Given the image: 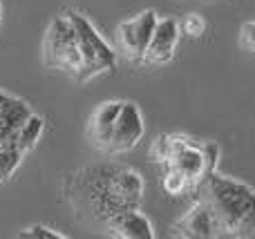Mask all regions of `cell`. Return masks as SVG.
<instances>
[{
    "mask_svg": "<svg viewBox=\"0 0 255 239\" xmlns=\"http://www.w3.org/2000/svg\"><path fill=\"white\" fill-rule=\"evenodd\" d=\"M179 36H181V27L177 18L172 16L159 18L141 65H166V63H170L177 52V45H179Z\"/></svg>",
    "mask_w": 255,
    "mask_h": 239,
    "instance_id": "cell-8",
    "label": "cell"
},
{
    "mask_svg": "<svg viewBox=\"0 0 255 239\" xmlns=\"http://www.w3.org/2000/svg\"><path fill=\"white\" fill-rule=\"evenodd\" d=\"M121 103L124 101L101 103V105H97V110L92 112V116L88 121V141L92 143L94 150L103 152V155H106L108 143H110L112 125H115V119L121 110Z\"/></svg>",
    "mask_w": 255,
    "mask_h": 239,
    "instance_id": "cell-11",
    "label": "cell"
},
{
    "mask_svg": "<svg viewBox=\"0 0 255 239\" xmlns=\"http://www.w3.org/2000/svg\"><path fill=\"white\" fill-rule=\"evenodd\" d=\"M43 63L49 70L70 74L74 80H79L83 72V56H81L76 29L72 25L67 13H58L49 20L43 36Z\"/></svg>",
    "mask_w": 255,
    "mask_h": 239,
    "instance_id": "cell-4",
    "label": "cell"
},
{
    "mask_svg": "<svg viewBox=\"0 0 255 239\" xmlns=\"http://www.w3.org/2000/svg\"><path fill=\"white\" fill-rule=\"evenodd\" d=\"M172 235L184 237V239H213L217 237V228L208 208L197 199L172 224Z\"/></svg>",
    "mask_w": 255,
    "mask_h": 239,
    "instance_id": "cell-9",
    "label": "cell"
},
{
    "mask_svg": "<svg viewBox=\"0 0 255 239\" xmlns=\"http://www.w3.org/2000/svg\"><path fill=\"white\" fill-rule=\"evenodd\" d=\"M106 231L110 237L119 239H154L152 222L139 208L126 210V213H119L117 217H112L106 224Z\"/></svg>",
    "mask_w": 255,
    "mask_h": 239,
    "instance_id": "cell-12",
    "label": "cell"
},
{
    "mask_svg": "<svg viewBox=\"0 0 255 239\" xmlns=\"http://www.w3.org/2000/svg\"><path fill=\"white\" fill-rule=\"evenodd\" d=\"M67 16H70L72 25H74V29H76L81 56H83V72H81V76H79V83H88V80L115 70L117 52L110 47V43L99 34V29L90 22V18L79 11H67Z\"/></svg>",
    "mask_w": 255,
    "mask_h": 239,
    "instance_id": "cell-5",
    "label": "cell"
},
{
    "mask_svg": "<svg viewBox=\"0 0 255 239\" xmlns=\"http://www.w3.org/2000/svg\"><path fill=\"white\" fill-rule=\"evenodd\" d=\"M20 239H67L65 233L56 231V228H49V226H43V224H34L29 228H22L18 233Z\"/></svg>",
    "mask_w": 255,
    "mask_h": 239,
    "instance_id": "cell-14",
    "label": "cell"
},
{
    "mask_svg": "<svg viewBox=\"0 0 255 239\" xmlns=\"http://www.w3.org/2000/svg\"><path fill=\"white\" fill-rule=\"evenodd\" d=\"M161 188H163V192H166V195H170V197H181V195H186V192L193 190V188L188 186V181H186L181 174L170 172V170H163Z\"/></svg>",
    "mask_w": 255,
    "mask_h": 239,
    "instance_id": "cell-13",
    "label": "cell"
},
{
    "mask_svg": "<svg viewBox=\"0 0 255 239\" xmlns=\"http://www.w3.org/2000/svg\"><path fill=\"white\" fill-rule=\"evenodd\" d=\"M197 199L208 208L217 228V237L255 235V188L235 177L213 170L197 186Z\"/></svg>",
    "mask_w": 255,
    "mask_h": 239,
    "instance_id": "cell-2",
    "label": "cell"
},
{
    "mask_svg": "<svg viewBox=\"0 0 255 239\" xmlns=\"http://www.w3.org/2000/svg\"><path fill=\"white\" fill-rule=\"evenodd\" d=\"M0 25H2V0H0Z\"/></svg>",
    "mask_w": 255,
    "mask_h": 239,
    "instance_id": "cell-17",
    "label": "cell"
},
{
    "mask_svg": "<svg viewBox=\"0 0 255 239\" xmlns=\"http://www.w3.org/2000/svg\"><path fill=\"white\" fill-rule=\"evenodd\" d=\"M240 45L247 52L255 54V20H249L240 27Z\"/></svg>",
    "mask_w": 255,
    "mask_h": 239,
    "instance_id": "cell-16",
    "label": "cell"
},
{
    "mask_svg": "<svg viewBox=\"0 0 255 239\" xmlns=\"http://www.w3.org/2000/svg\"><path fill=\"white\" fill-rule=\"evenodd\" d=\"M145 125H143V114H141L139 105L132 101L121 103V110L115 119L110 134V143H108L106 155H126L132 148H136V143L143 139Z\"/></svg>",
    "mask_w": 255,
    "mask_h": 239,
    "instance_id": "cell-7",
    "label": "cell"
},
{
    "mask_svg": "<svg viewBox=\"0 0 255 239\" xmlns=\"http://www.w3.org/2000/svg\"><path fill=\"white\" fill-rule=\"evenodd\" d=\"M143 190V177L124 163L85 165L72 172L63 186L76 217L103 228L119 213L139 208Z\"/></svg>",
    "mask_w": 255,
    "mask_h": 239,
    "instance_id": "cell-1",
    "label": "cell"
},
{
    "mask_svg": "<svg viewBox=\"0 0 255 239\" xmlns=\"http://www.w3.org/2000/svg\"><path fill=\"white\" fill-rule=\"evenodd\" d=\"M150 159L163 165V170L177 172L188 181L193 190L217 170L220 146L215 141H202L186 134H161L150 146Z\"/></svg>",
    "mask_w": 255,
    "mask_h": 239,
    "instance_id": "cell-3",
    "label": "cell"
},
{
    "mask_svg": "<svg viewBox=\"0 0 255 239\" xmlns=\"http://www.w3.org/2000/svg\"><path fill=\"white\" fill-rule=\"evenodd\" d=\"M179 27H181V31H184L186 36H190V38H199V36L206 31L208 22H206V18H204L202 13H186L184 20L179 22Z\"/></svg>",
    "mask_w": 255,
    "mask_h": 239,
    "instance_id": "cell-15",
    "label": "cell"
},
{
    "mask_svg": "<svg viewBox=\"0 0 255 239\" xmlns=\"http://www.w3.org/2000/svg\"><path fill=\"white\" fill-rule=\"evenodd\" d=\"M157 20L159 16L154 9H143L136 16L119 22V27H117V47L130 63H134V65L143 63L145 49L150 45Z\"/></svg>",
    "mask_w": 255,
    "mask_h": 239,
    "instance_id": "cell-6",
    "label": "cell"
},
{
    "mask_svg": "<svg viewBox=\"0 0 255 239\" xmlns=\"http://www.w3.org/2000/svg\"><path fill=\"white\" fill-rule=\"evenodd\" d=\"M31 114H34L31 107L22 98L0 89V148L11 141V137Z\"/></svg>",
    "mask_w": 255,
    "mask_h": 239,
    "instance_id": "cell-10",
    "label": "cell"
}]
</instances>
